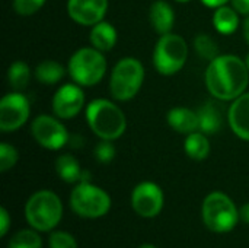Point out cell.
I'll use <instances>...</instances> for the list:
<instances>
[{
    "mask_svg": "<svg viewBox=\"0 0 249 248\" xmlns=\"http://www.w3.org/2000/svg\"><path fill=\"white\" fill-rule=\"evenodd\" d=\"M206 88L219 101H233L245 94L249 83V69L241 57L220 54L212 60L204 75Z\"/></svg>",
    "mask_w": 249,
    "mask_h": 248,
    "instance_id": "cell-1",
    "label": "cell"
},
{
    "mask_svg": "<svg viewBox=\"0 0 249 248\" xmlns=\"http://www.w3.org/2000/svg\"><path fill=\"white\" fill-rule=\"evenodd\" d=\"M86 121L89 129L101 140H117L127 129V118L123 110L115 102L104 98L88 104Z\"/></svg>",
    "mask_w": 249,
    "mask_h": 248,
    "instance_id": "cell-2",
    "label": "cell"
},
{
    "mask_svg": "<svg viewBox=\"0 0 249 248\" xmlns=\"http://www.w3.org/2000/svg\"><path fill=\"white\" fill-rule=\"evenodd\" d=\"M25 218L38 232L53 231L63 218V203L51 190L35 191L25 205Z\"/></svg>",
    "mask_w": 249,
    "mask_h": 248,
    "instance_id": "cell-3",
    "label": "cell"
},
{
    "mask_svg": "<svg viewBox=\"0 0 249 248\" xmlns=\"http://www.w3.org/2000/svg\"><path fill=\"white\" fill-rule=\"evenodd\" d=\"M203 222L212 232H231L239 222V209L223 191H212L203 200Z\"/></svg>",
    "mask_w": 249,
    "mask_h": 248,
    "instance_id": "cell-4",
    "label": "cell"
},
{
    "mask_svg": "<svg viewBox=\"0 0 249 248\" xmlns=\"http://www.w3.org/2000/svg\"><path fill=\"white\" fill-rule=\"evenodd\" d=\"M67 72L71 80L83 86L98 85L107 73V60L102 51L95 47H82L69 60Z\"/></svg>",
    "mask_w": 249,
    "mask_h": 248,
    "instance_id": "cell-5",
    "label": "cell"
},
{
    "mask_svg": "<svg viewBox=\"0 0 249 248\" xmlns=\"http://www.w3.org/2000/svg\"><path fill=\"white\" fill-rule=\"evenodd\" d=\"M144 67L136 57H123L109 76V92L114 99L125 102L133 99L142 89Z\"/></svg>",
    "mask_w": 249,
    "mask_h": 248,
    "instance_id": "cell-6",
    "label": "cell"
},
{
    "mask_svg": "<svg viewBox=\"0 0 249 248\" xmlns=\"http://www.w3.org/2000/svg\"><path fill=\"white\" fill-rule=\"evenodd\" d=\"M188 58L187 41L174 32L160 35L153 50V66L159 75L172 76L182 70Z\"/></svg>",
    "mask_w": 249,
    "mask_h": 248,
    "instance_id": "cell-7",
    "label": "cell"
},
{
    "mask_svg": "<svg viewBox=\"0 0 249 248\" xmlns=\"http://www.w3.org/2000/svg\"><path fill=\"white\" fill-rule=\"evenodd\" d=\"M70 208L80 218L98 219L109 212L111 197L104 189L90 181L77 183L70 194Z\"/></svg>",
    "mask_w": 249,
    "mask_h": 248,
    "instance_id": "cell-8",
    "label": "cell"
},
{
    "mask_svg": "<svg viewBox=\"0 0 249 248\" xmlns=\"http://www.w3.org/2000/svg\"><path fill=\"white\" fill-rule=\"evenodd\" d=\"M31 134L39 146L48 151H58L70 140V134L60 118L48 114H39L32 120Z\"/></svg>",
    "mask_w": 249,
    "mask_h": 248,
    "instance_id": "cell-9",
    "label": "cell"
},
{
    "mask_svg": "<svg viewBox=\"0 0 249 248\" xmlns=\"http://www.w3.org/2000/svg\"><path fill=\"white\" fill-rule=\"evenodd\" d=\"M31 115V104L28 98L18 91L6 94L0 101V130L3 133L16 132Z\"/></svg>",
    "mask_w": 249,
    "mask_h": 248,
    "instance_id": "cell-10",
    "label": "cell"
},
{
    "mask_svg": "<svg viewBox=\"0 0 249 248\" xmlns=\"http://www.w3.org/2000/svg\"><path fill=\"white\" fill-rule=\"evenodd\" d=\"M165 205L163 190L153 181H143L137 184L131 193V206L142 218L158 216Z\"/></svg>",
    "mask_w": 249,
    "mask_h": 248,
    "instance_id": "cell-11",
    "label": "cell"
},
{
    "mask_svg": "<svg viewBox=\"0 0 249 248\" xmlns=\"http://www.w3.org/2000/svg\"><path fill=\"white\" fill-rule=\"evenodd\" d=\"M53 113L60 120L74 118L85 107V92L77 83L61 85L53 96Z\"/></svg>",
    "mask_w": 249,
    "mask_h": 248,
    "instance_id": "cell-12",
    "label": "cell"
},
{
    "mask_svg": "<svg viewBox=\"0 0 249 248\" xmlns=\"http://www.w3.org/2000/svg\"><path fill=\"white\" fill-rule=\"evenodd\" d=\"M108 12V0H67V15L83 26H93L104 20Z\"/></svg>",
    "mask_w": 249,
    "mask_h": 248,
    "instance_id": "cell-13",
    "label": "cell"
},
{
    "mask_svg": "<svg viewBox=\"0 0 249 248\" xmlns=\"http://www.w3.org/2000/svg\"><path fill=\"white\" fill-rule=\"evenodd\" d=\"M228 121L239 139L249 142V92L232 101L228 111Z\"/></svg>",
    "mask_w": 249,
    "mask_h": 248,
    "instance_id": "cell-14",
    "label": "cell"
},
{
    "mask_svg": "<svg viewBox=\"0 0 249 248\" xmlns=\"http://www.w3.org/2000/svg\"><path fill=\"white\" fill-rule=\"evenodd\" d=\"M168 124L172 130L181 133V134H190L198 130V114L194 110H190L187 107H174L168 113Z\"/></svg>",
    "mask_w": 249,
    "mask_h": 248,
    "instance_id": "cell-15",
    "label": "cell"
},
{
    "mask_svg": "<svg viewBox=\"0 0 249 248\" xmlns=\"http://www.w3.org/2000/svg\"><path fill=\"white\" fill-rule=\"evenodd\" d=\"M150 25L159 35L172 32L175 23V13L172 6L165 0H156L152 3L149 10Z\"/></svg>",
    "mask_w": 249,
    "mask_h": 248,
    "instance_id": "cell-16",
    "label": "cell"
},
{
    "mask_svg": "<svg viewBox=\"0 0 249 248\" xmlns=\"http://www.w3.org/2000/svg\"><path fill=\"white\" fill-rule=\"evenodd\" d=\"M89 39H90L92 47H95L96 50L102 53H107L115 47L117 39H118V32L109 22L101 20L99 23L92 26Z\"/></svg>",
    "mask_w": 249,
    "mask_h": 248,
    "instance_id": "cell-17",
    "label": "cell"
},
{
    "mask_svg": "<svg viewBox=\"0 0 249 248\" xmlns=\"http://www.w3.org/2000/svg\"><path fill=\"white\" fill-rule=\"evenodd\" d=\"M83 171L79 161L70 155V153H63L55 159V172L57 175L69 184H76L82 181Z\"/></svg>",
    "mask_w": 249,
    "mask_h": 248,
    "instance_id": "cell-18",
    "label": "cell"
},
{
    "mask_svg": "<svg viewBox=\"0 0 249 248\" xmlns=\"http://www.w3.org/2000/svg\"><path fill=\"white\" fill-rule=\"evenodd\" d=\"M198 130L206 133V134H214L220 130L223 121H222V114L220 110L217 108V105L212 101L203 104L198 111Z\"/></svg>",
    "mask_w": 249,
    "mask_h": 248,
    "instance_id": "cell-19",
    "label": "cell"
},
{
    "mask_svg": "<svg viewBox=\"0 0 249 248\" xmlns=\"http://www.w3.org/2000/svg\"><path fill=\"white\" fill-rule=\"evenodd\" d=\"M184 151H185L187 156H190L191 159L204 161L210 155V151H212L207 134L200 130L187 134V137L184 140Z\"/></svg>",
    "mask_w": 249,
    "mask_h": 248,
    "instance_id": "cell-20",
    "label": "cell"
},
{
    "mask_svg": "<svg viewBox=\"0 0 249 248\" xmlns=\"http://www.w3.org/2000/svg\"><path fill=\"white\" fill-rule=\"evenodd\" d=\"M213 25L219 34H233L239 26V12L233 6H220L213 13Z\"/></svg>",
    "mask_w": 249,
    "mask_h": 248,
    "instance_id": "cell-21",
    "label": "cell"
},
{
    "mask_svg": "<svg viewBox=\"0 0 249 248\" xmlns=\"http://www.w3.org/2000/svg\"><path fill=\"white\" fill-rule=\"evenodd\" d=\"M66 75V69L55 60H42L35 67V77L42 85H55Z\"/></svg>",
    "mask_w": 249,
    "mask_h": 248,
    "instance_id": "cell-22",
    "label": "cell"
},
{
    "mask_svg": "<svg viewBox=\"0 0 249 248\" xmlns=\"http://www.w3.org/2000/svg\"><path fill=\"white\" fill-rule=\"evenodd\" d=\"M7 82L13 91H18V92L23 91L31 82L29 66L22 60L13 61L7 69Z\"/></svg>",
    "mask_w": 249,
    "mask_h": 248,
    "instance_id": "cell-23",
    "label": "cell"
},
{
    "mask_svg": "<svg viewBox=\"0 0 249 248\" xmlns=\"http://www.w3.org/2000/svg\"><path fill=\"white\" fill-rule=\"evenodd\" d=\"M7 248H42V240L36 229H20L7 243Z\"/></svg>",
    "mask_w": 249,
    "mask_h": 248,
    "instance_id": "cell-24",
    "label": "cell"
},
{
    "mask_svg": "<svg viewBox=\"0 0 249 248\" xmlns=\"http://www.w3.org/2000/svg\"><path fill=\"white\" fill-rule=\"evenodd\" d=\"M194 48H196V53L201 58L209 60V61H212L217 56H220L217 42L209 34H198V35H196V38H194Z\"/></svg>",
    "mask_w": 249,
    "mask_h": 248,
    "instance_id": "cell-25",
    "label": "cell"
},
{
    "mask_svg": "<svg viewBox=\"0 0 249 248\" xmlns=\"http://www.w3.org/2000/svg\"><path fill=\"white\" fill-rule=\"evenodd\" d=\"M19 159V153L15 146L3 142L0 145V172L12 170Z\"/></svg>",
    "mask_w": 249,
    "mask_h": 248,
    "instance_id": "cell-26",
    "label": "cell"
},
{
    "mask_svg": "<svg viewBox=\"0 0 249 248\" xmlns=\"http://www.w3.org/2000/svg\"><path fill=\"white\" fill-rule=\"evenodd\" d=\"M50 248H77L76 238L66 231H54L48 238Z\"/></svg>",
    "mask_w": 249,
    "mask_h": 248,
    "instance_id": "cell-27",
    "label": "cell"
},
{
    "mask_svg": "<svg viewBox=\"0 0 249 248\" xmlns=\"http://www.w3.org/2000/svg\"><path fill=\"white\" fill-rule=\"evenodd\" d=\"M47 0H13V9L19 16L35 15Z\"/></svg>",
    "mask_w": 249,
    "mask_h": 248,
    "instance_id": "cell-28",
    "label": "cell"
},
{
    "mask_svg": "<svg viewBox=\"0 0 249 248\" xmlns=\"http://www.w3.org/2000/svg\"><path fill=\"white\" fill-rule=\"evenodd\" d=\"M115 146L112 145V140H101L95 148V158L101 164H109L115 158Z\"/></svg>",
    "mask_w": 249,
    "mask_h": 248,
    "instance_id": "cell-29",
    "label": "cell"
},
{
    "mask_svg": "<svg viewBox=\"0 0 249 248\" xmlns=\"http://www.w3.org/2000/svg\"><path fill=\"white\" fill-rule=\"evenodd\" d=\"M0 222H1L0 237H6V234L9 232V228H10V215H9V212L6 210L4 206L0 208Z\"/></svg>",
    "mask_w": 249,
    "mask_h": 248,
    "instance_id": "cell-30",
    "label": "cell"
},
{
    "mask_svg": "<svg viewBox=\"0 0 249 248\" xmlns=\"http://www.w3.org/2000/svg\"><path fill=\"white\" fill-rule=\"evenodd\" d=\"M232 6L244 16L249 15V0H231Z\"/></svg>",
    "mask_w": 249,
    "mask_h": 248,
    "instance_id": "cell-31",
    "label": "cell"
},
{
    "mask_svg": "<svg viewBox=\"0 0 249 248\" xmlns=\"http://www.w3.org/2000/svg\"><path fill=\"white\" fill-rule=\"evenodd\" d=\"M231 0H201V3L207 7H212V9H217L220 6H225L226 3H229Z\"/></svg>",
    "mask_w": 249,
    "mask_h": 248,
    "instance_id": "cell-32",
    "label": "cell"
},
{
    "mask_svg": "<svg viewBox=\"0 0 249 248\" xmlns=\"http://www.w3.org/2000/svg\"><path fill=\"white\" fill-rule=\"evenodd\" d=\"M239 218L241 221H244L245 224H249V202L245 203L241 209H239Z\"/></svg>",
    "mask_w": 249,
    "mask_h": 248,
    "instance_id": "cell-33",
    "label": "cell"
},
{
    "mask_svg": "<svg viewBox=\"0 0 249 248\" xmlns=\"http://www.w3.org/2000/svg\"><path fill=\"white\" fill-rule=\"evenodd\" d=\"M242 29H244V38H245V41L249 44V15L245 16V20L242 23Z\"/></svg>",
    "mask_w": 249,
    "mask_h": 248,
    "instance_id": "cell-34",
    "label": "cell"
},
{
    "mask_svg": "<svg viewBox=\"0 0 249 248\" xmlns=\"http://www.w3.org/2000/svg\"><path fill=\"white\" fill-rule=\"evenodd\" d=\"M139 248H158V247H155V246H152V244H143V246H140Z\"/></svg>",
    "mask_w": 249,
    "mask_h": 248,
    "instance_id": "cell-35",
    "label": "cell"
},
{
    "mask_svg": "<svg viewBox=\"0 0 249 248\" xmlns=\"http://www.w3.org/2000/svg\"><path fill=\"white\" fill-rule=\"evenodd\" d=\"M175 1H178V3H188V1H191V0H175Z\"/></svg>",
    "mask_w": 249,
    "mask_h": 248,
    "instance_id": "cell-36",
    "label": "cell"
},
{
    "mask_svg": "<svg viewBox=\"0 0 249 248\" xmlns=\"http://www.w3.org/2000/svg\"><path fill=\"white\" fill-rule=\"evenodd\" d=\"M245 63H247V66H248V69H249V54L247 56V58H245Z\"/></svg>",
    "mask_w": 249,
    "mask_h": 248,
    "instance_id": "cell-37",
    "label": "cell"
}]
</instances>
